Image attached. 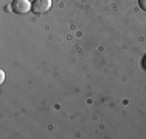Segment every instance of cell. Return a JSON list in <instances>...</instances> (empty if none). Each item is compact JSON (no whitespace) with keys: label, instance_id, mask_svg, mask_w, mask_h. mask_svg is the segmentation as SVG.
Listing matches in <instances>:
<instances>
[{"label":"cell","instance_id":"1","mask_svg":"<svg viewBox=\"0 0 146 139\" xmlns=\"http://www.w3.org/2000/svg\"><path fill=\"white\" fill-rule=\"evenodd\" d=\"M33 8V3L30 0H13L11 3V11L16 14H27Z\"/></svg>","mask_w":146,"mask_h":139},{"label":"cell","instance_id":"2","mask_svg":"<svg viewBox=\"0 0 146 139\" xmlns=\"http://www.w3.org/2000/svg\"><path fill=\"white\" fill-rule=\"evenodd\" d=\"M51 8V0H34L33 2V12L36 14H44Z\"/></svg>","mask_w":146,"mask_h":139},{"label":"cell","instance_id":"3","mask_svg":"<svg viewBox=\"0 0 146 139\" xmlns=\"http://www.w3.org/2000/svg\"><path fill=\"white\" fill-rule=\"evenodd\" d=\"M138 6H140L143 11H146V0H138Z\"/></svg>","mask_w":146,"mask_h":139},{"label":"cell","instance_id":"4","mask_svg":"<svg viewBox=\"0 0 146 139\" xmlns=\"http://www.w3.org/2000/svg\"><path fill=\"white\" fill-rule=\"evenodd\" d=\"M5 82V71H0V83Z\"/></svg>","mask_w":146,"mask_h":139}]
</instances>
